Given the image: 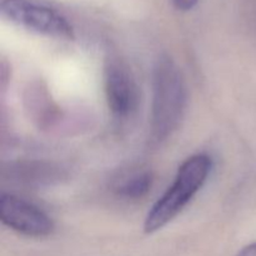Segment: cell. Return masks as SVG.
<instances>
[{"mask_svg":"<svg viewBox=\"0 0 256 256\" xmlns=\"http://www.w3.org/2000/svg\"><path fill=\"white\" fill-rule=\"evenodd\" d=\"M238 256H256V242H252V244L242 248Z\"/></svg>","mask_w":256,"mask_h":256,"instance_id":"obj_8","label":"cell"},{"mask_svg":"<svg viewBox=\"0 0 256 256\" xmlns=\"http://www.w3.org/2000/svg\"><path fill=\"white\" fill-rule=\"evenodd\" d=\"M198 2L199 0H172V4L178 10L188 12V10H192L198 4Z\"/></svg>","mask_w":256,"mask_h":256,"instance_id":"obj_7","label":"cell"},{"mask_svg":"<svg viewBox=\"0 0 256 256\" xmlns=\"http://www.w3.org/2000/svg\"><path fill=\"white\" fill-rule=\"evenodd\" d=\"M0 220L5 226L26 236L42 238L54 232V222L49 215L12 194L0 196Z\"/></svg>","mask_w":256,"mask_h":256,"instance_id":"obj_5","label":"cell"},{"mask_svg":"<svg viewBox=\"0 0 256 256\" xmlns=\"http://www.w3.org/2000/svg\"><path fill=\"white\" fill-rule=\"evenodd\" d=\"M105 95L109 110L118 120L134 115L140 102L139 88L132 72L119 60L109 59L104 72Z\"/></svg>","mask_w":256,"mask_h":256,"instance_id":"obj_4","label":"cell"},{"mask_svg":"<svg viewBox=\"0 0 256 256\" xmlns=\"http://www.w3.org/2000/svg\"><path fill=\"white\" fill-rule=\"evenodd\" d=\"M0 10L5 19L38 34L58 39L74 38L72 25L52 8L29 0H2Z\"/></svg>","mask_w":256,"mask_h":256,"instance_id":"obj_3","label":"cell"},{"mask_svg":"<svg viewBox=\"0 0 256 256\" xmlns=\"http://www.w3.org/2000/svg\"><path fill=\"white\" fill-rule=\"evenodd\" d=\"M152 186V172H144L134 174L118 186V194L125 199H142Z\"/></svg>","mask_w":256,"mask_h":256,"instance_id":"obj_6","label":"cell"},{"mask_svg":"<svg viewBox=\"0 0 256 256\" xmlns=\"http://www.w3.org/2000/svg\"><path fill=\"white\" fill-rule=\"evenodd\" d=\"M186 104V88L179 68L170 58H160L152 72L150 140L162 144L179 126Z\"/></svg>","mask_w":256,"mask_h":256,"instance_id":"obj_1","label":"cell"},{"mask_svg":"<svg viewBox=\"0 0 256 256\" xmlns=\"http://www.w3.org/2000/svg\"><path fill=\"white\" fill-rule=\"evenodd\" d=\"M212 162L208 155L196 154L188 158L178 169L169 189L156 200L148 212L144 232L152 234L174 220L202 190L212 172Z\"/></svg>","mask_w":256,"mask_h":256,"instance_id":"obj_2","label":"cell"}]
</instances>
